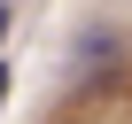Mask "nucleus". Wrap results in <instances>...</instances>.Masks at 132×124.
Wrapping results in <instances>:
<instances>
[{
  "mask_svg": "<svg viewBox=\"0 0 132 124\" xmlns=\"http://www.w3.org/2000/svg\"><path fill=\"white\" fill-rule=\"evenodd\" d=\"M0 101H8V62H0Z\"/></svg>",
  "mask_w": 132,
  "mask_h": 124,
  "instance_id": "obj_1",
  "label": "nucleus"
},
{
  "mask_svg": "<svg viewBox=\"0 0 132 124\" xmlns=\"http://www.w3.org/2000/svg\"><path fill=\"white\" fill-rule=\"evenodd\" d=\"M0 39H8V0H0Z\"/></svg>",
  "mask_w": 132,
  "mask_h": 124,
  "instance_id": "obj_2",
  "label": "nucleus"
}]
</instances>
